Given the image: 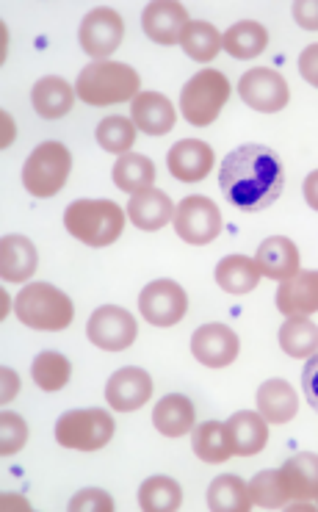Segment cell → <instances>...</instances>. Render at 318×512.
I'll return each instance as SVG.
<instances>
[{"instance_id": "6da1fadb", "label": "cell", "mask_w": 318, "mask_h": 512, "mask_svg": "<svg viewBox=\"0 0 318 512\" xmlns=\"http://www.w3.org/2000/svg\"><path fill=\"white\" fill-rule=\"evenodd\" d=\"M283 186V161L263 144H241L233 153H227L219 169V189L224 200L244 214L266 211L280 200Z\"/></svg>"}, {"instance_id": "7a4b0ae2", "label": "cell", "mask_w": 318, "mask_h": 512, "mask_svg": "<svg viewBox=\"0 0 318 512\" xmlns=\"http://www.w3.org/2000/svg\"><path fill=\"white\" fill-rule=\"evenodd\" d=\"M142 78L130 64L122 61H92L83 67L75 84V95L89 106H117L142 95Z\"/></svg>"}, {"instance_id": "3957f363", "label": "cell", "mask_w": 318, "mask_h": 512, "mask_svg": "<svg viewBox=\"0 0 318 512\" xmlns=\"http://www.w3.org/2000/svg\"><path fill=\"white\" fill-rule=\"evenodd\" d=\"M125 216L128 211L111 200H75L64 211V227L86 247H108L122 236Z\"/></svg>"}, {"instance_id": "277c9868", "label": "cell", "mask_w": 318, "mask_h": 512, "mask_svg": "<svg viewBox=\"0 0 318 512\" xmlns=\"http://www.w3.org/2000/svg\"><path fill=\"white\" fill-rule=\"evenodd\" d=\"M14 313L31 330L59 333V330H67L72 319H75V305L56 286H50V283H31L14 299Z\"/></svg>"}, {"instance_id": "5b68a950", "label": "cell", "mask_w": 318, "mask_h": 512, "mask_svg": "<svg viewBox=\"0 0 318 512\" xmlns=\"http://www.w3.org/2000/svg\"><path fill=\"white\" fill-rule=\"evenodd\" d=\"M72 155L61 142H42L28 155L23 167V186L31 197H56L70 178Z\"/></svg>"}, {"instance_id": "8992f818", "label": "cell", "mask_w": 318, "mask_h": 512, "mask_svg": "<svg viewBox=\"0 0 318 512\" xmlns=\"http://www.w3.org/2000/svg\"><path fill=\"white\" fill-rule=\"evenodd\" d=\"M227 100H230V81L219 70H202L183 86L180 111L189 125L208 128L222 114Z\"/></svg>"}, {"instance_id": "52a82bcc", "label": "cell", "mask_w": 318, "mask_h": 512, "mask_svg": "<svg viewBox=\"0 0 318 512\" xmlns=\"http://www.w3.org/2000/svg\"><path fill=\"white\" fill-rule=\"evenodd\" d=\"M114 418L106 410H72L56 421V441L75 452H97L114 438Z\"/></svg>"}, {"instance_id": "ba28073f", "label": "cell", "mask_w": 318, "mask_h": 512, "mask_svg": "<svg viewBox=\"0 0 318 512\" xmlns=\"http://www.w3.org/2000/svg\"><path fill=\"white\" fill-rule=\"evenodd\" d=\"M172 222H175L177 236L186 244H194V247H205L222 233L219 205L208 200V197H200V194H191L177 205Z\"/></svg>"}, {"instance_id": "9c48e42d", "label": "cell", "mask_w": 318, "mask_h": 512, "mask_svg": "<svg viewBox=\"0 0 318 512\" xmlns=\"http://www.w3.org/2000/svg\"><path fill=\"white\" fill-rule=\"evenodd\" d=\"M139 310H142L144 322L155 327H175L189 310L186 288L175 280H153L139 294Z\"/></svg>"}, {"instance_id": "30bf717a", "label": "cell", "mask_w": 318, "mask_h": 512, "mask_svg": "<svg viewBox=\"0 0 318 512\" xmlns=\"http://www.w3.org/2000/svg\"><path fill=\"white\" fill-rule=\"evenodd\" d=\"M238 95L260 114H277L291 103V89L285 78L271 67H252L238 81Z\"/></svg>"}, {"instance_id": "8fae6325", "label": "cell", "mask_w": 318, "mask_h": 512, "mask_svg": "<svg viewBox=\"0 0 318 512\" xmlns=\"http://www.w3.org/2000/svg\"><path fill=\"white\" fill-rule=\"evenodd\" d=\"M86 335L97 349L106 352H125L128 346H133L136 335H139V324L133 319V313L117 305H103L89 316L86 324Z\"/></svg>"}, {"instance_id": "7c38bea8", "label": "cell", "mask_w": 318, "mask_h": 512, "mask_svg": "<svg viewBox=\"0 0 318 512\" xmlns=\"http://www.w3.org/2000/svg\"><path fill=\"white\" fill-rule=\"evenodd\" d=\"M78 39H81L86 56H92L95 61H106L125 39V20L114 9H103V6L92 9L83 17Z\"/></svg>"}, {"instance_id": "4fadbf2b", "label": "cell", "mask_w": 318, "mask_h": 512, "mask_svg": "<svg viewBox=\"0 0 318 512\" xmlns=\"http://www.w3.org/2000/svg\"><path fill=\"white\" fill-rule=\"evenodd\" d=\"M238 335L227 324H202L191 335V355L208 369H227L238 358Z\"/></svg>"}, {"instance_id": "5bb4252c", "label": "cell", "mask_w": 318, "mask_h": 512, "mask_svg": "<svg viewBox=\"0 0 318 512\" xmlns=\"http://www.w3.org/2000/svg\"><path fill=\"white\" fill-rule=\"evenodd\" d=\"M189 23V9L175 0H155L142 14L144 34L150 36L155 45H164V48L180 45V36Z\"/></svg>"}, {"instance_id": "9a60e30c", "label": "cell", "mask_w": 318, "mask_h": 512, "mask_svg": "<svg viewBox=\"0 0 318 512\" xmlns=\"http://www.w3.org/2000/svg\"><path fill=\"white\" fill-rule=\"evenodd\" d=\"M153 396V377L144 369L128 366L119 369L117 374H111V380L106 385V399L111 410L117 413H133L150 402Z\"/></svg>"}, {"instance_id": "2e32d148", "label": "cell", "mask_w": 318, "mask_h": 512, "mask_svg": "<svg viewBox=\"0 0 318 512\" xmlns=\"http://www.w3.org/2000/svg\"><path fill=\"white\" fill-rule=\"evenodd\" d=\"M213 161H216L213 147L200 139H183L166 155V167L172 172V178L183 180V183H200L208 178Z\"/></svg>"}, {"instance_id": "e0dca14e", "label": "cell", "mask_w": 318, "mask_h": 512, "mask_svg": "<svg viewBox=\"0 0 318 512\" xmlns=\"http://www.w3.org/2000/svg\"><path fill=\"white\" fill-rule=\"evenodd\" d=\"M130 120L147 136H166L175 128L177 114L169 97L158 92H142L130 103Z\"/></svg>"}, {"instance_id": "ac0fdd59", "label": "cell", "mask_w": 318, "mask_h": 512, "mask_svg": "<svg viewBox=\"0 0 318 512\" xmlns=\"http://www.w3.org/2000/svg\"><path fill=\"white\" fill-rule=\"evenodd\" d=\"M128 219L139 230L155 233V230H161V227H166L175 219V203H172V197L164 194V191H139V194L130 197Z\"/></svg>"}, {"instance_id": "d6986e66", "label": "cell", "mask_w": 318, "mask_h": 512, "mask_svg": "<svg viewBox=\"0 0 318 512\" xmlns=\"http://www.w3.org/2000/svg\"><path fill=\"white\" fill-rule=\"evenodd\" d=\"M277 310L283 316L318 313V272H299L277 288Z\"/></svg>"}, {"instance_id": "ffe728a7", "label": "cell", "mask_w": 318, "mask_h": 512, "mask_svg": "<svg viewBox=\"0 0 318 512\" xmlns=\"http://www.w3.org/2000/svg\"><path fill=\"white\" fill-rule=\"evenodd\" d=\"M299 247H296L294 241L285 239V236H271L258 247V255H255V263H258V269L263 277H269V280H288V277H294L299 274Z\"/></svg>"}, {"instance_id": "44dd1931", "label": "cell", "mask_w": 318, "mask_h": 512, "mask_svg": "<svg viewBox=\"0 0 318 512\" xmlns=\"http://www.w3.org/2000/svg\"><path fill=\"white\" fill-rule=\"evenodd\" d=\"M153 424L164 438H183L197 424L194 402L183 393H169L153 410Z\"/></svg>"}, {"instance_id": "7402d4cb", "label": "cell", "mask_w": 318, "mask_h": 512, "mask_svg": "<svg viewBox=\"0 0 318 512\" xmlns=\"http://www.w3.org/2000/svg\"><path fill=\"white\" fill-rule=\"evenodd\" d=\"M283 488L291 501H307L318 496V454L302 452L288 457L280 468Z\"/></svg>"}, {"instance_id": "603a6c76", "label": "cell", "mask_w": 318, "mask_h": 512, "mask_svg": "<svg viewBox=\"0 0 318 512\" xmlns=\"http://www.w3.org/2000/svg\"><path fill=\"white\" fill-rule=\"evenodd\" d=\"M31 103H34V111L42 120H61L75 106V89L59 75H48V78L34 84Z\"/></svg>"}, {"instance_id": "cb8c5ba5", "label": "cell", "mask_w": 318, "mask_h": 512, "mask_svg": "<svg viewBox=\"0 0 318 512\" xmlns=\"http://www.w3.org/2000/svg\"><path fill=\"white\" fill-rule=\"evenodd\" d=\"M39 255L25 236H3L0 241V277L9 283H25L36 274Z\"/></svg>"}, {"instance_id": "d4e9b609", "label": "cell", "mask_w": 318, "mask_h": 512, "mask_svg": "<svg viewBox=\"0 0 318 512\" xmlns=\"http://www.w3.org/2000/svg\"><path fill=\"white\" fill-rule=\"evenodd\" d=\"M191 449L202 463H224L236 454L227 421H202L191 429Z\"/></svg>"}, {"instance_id": "484cf974", "label": "cell", "mask_w": 318, "mask_h": 512, "mask_svg": "<svg viewBox=\"0 0 318 512\" xmlns=\"http://www.w3.org/2000/svg\"><path fill=\"white\" fill-rule=\"evenodd\" d=\"M258 413L269 424H288L299 413V399L291 382L266 380L258 388Z\"/></svg>"}, {"instance_id": "4316f807", "label": "cell", "mask_w": 318, "mask_h": 512, "mask_svg": "<svg viewBox=\"0 0 318 512\" xmlns=\"http://www.w3.org/2000/svg\"><path fill=\"white\" fill-rule=\"evenodd\" d=\"M227 429H230L236 454H241V457L260 454L266 449V443H269V421L260 413H252V410L233 413L230 421H227Z\"/></svg>"}, {"instance_id": "83f0119b", "label": "cell", "mask_w": 318, "mask_h": 512, "mask_svg": "<svg viewBox=\"0 0 318 512\" xmlns=\"http://www.w3.org/2000/svg\"><path fill=\"white\" fill-rule=\"evenodd\" d=\"M216 283L222 291L227 294H249V291H255L260 283V269L258 263L247 258V255H230V258H222V261L216 263Z\"/></svg>"}, {"instance_id": "f1b7e54d", "label": "cell", "mask_w": 318, "mask_h": 512, "mask_svg": "<svg viewBox=\"0 0 318 512\" xmlns=\"http://www.w3.org/2000/svg\"><path fill=\"white\" fill-rule=\"evenodd\" d=\"M269 45V31L255 20H241L222 34V48L233 59H258Z\"/></svg>"}, {"instance_id": "f546056e", "label": "cell", "mask_w": 318, "mask_h": 512, "mask_svg": "<svg viewBox=\"0 0 318 512\" xmlns=\"http://www.w3.org/2000/svg\"><path fill=\"white\" fill-rule=\"evenodd\" d=\"M208 510L213 512H249V485L236 474H222L208 485Z\"/></svg>"}, {"instance_id": "4dcf8cb0", "label": "cell", "mask_w": 318, "mask_h": 512, "mask_svg": "<svg viewBox=\"0 0 318 512\" xmlns=\"http://www.w3.org/2000/svg\"><path fill=\"white\" fill-rule=\"evenodd\" d=\"M111 175H114V183L119 186V191H128L130 197H133V194H139V191L153 189L155 164L147 155H119V161L114 164V172H111Z\"/></svg>"}, {"instance_id": "1f68e13d", "label": "cell", "mask_w": 318, "mask_h": 512, "mask_svg": "<svg viewBox=\"0 0 318 512\" xmlns=\"http://www.w3.org/2000/svg\"><path fill=\"white\" fill-rule=\"evenodd\" d=\"M280 346L296 360L313 358L318 352V324L307 316H288V322L280 327Z\"/></svg>"}, {"instance_id": "d6a6232c", "label": "cell", "mask_w": 318, "mask_h": 512, "mask_svg": "<svg viewBox=\"0 0 318 512\" xmlns=\"http://www.w3.org/2000/svg\"><path fill=\"white\" fill-rule=\"evenodd\" d=\"M183 504V488L172 477L144 479L139 488V507L144 512H175Z\"/></svg>"}, {"instance_id": "836d02e7", "label": "cell", "mask_w": 318, "mask_h": 512, "mask_svg": "<svg viewBox=\"0 0 318 512\" xmlns=\"http://www.w3.org/2000/svg\"><path fill=\"white\" fill-rule=\"evenodd\" d=\"M180 48L186 50L189 59L205 64V61L219 56V50H222V34L211 23H205V20H191L186 25L183 36H180Z\"/></svg>"}, {"instance_id": "e575fe53", "label": "cell", "mask_w": 318, "mask_h": 512, "mask_svg": "<svg viewBox=\"0 0 318 512\" xmlns=\"http://www.w3.org/2000/svg\"><path fill=\"white\" fill-rule=\"evenodd\" d=\"M31 377L42 391L59 393L70 382L72 363L61 352H42V355H36L34 366H31Z\"/></svg>"}, {"instance_id": "d590c367", "label": "cell", "mask_w": 318, "mask_h": 512, "mask_svg": "<svg viewBox=\"0 0 318 512\" xmlns=\"http://www.w3.org/2000/svg\"><path fill=\"white\" fill-rule=\"evenodd\" d=\"M136 125H133V120H128V117H119V114H114V117H106V120L97 125V144L106 150V153H114V155H128L130 147L136 144Z\"/></svg>"}, {"instance_id": "8d00e7d4", "label": "cell", "mask_w": 318, "mask_h": 512, "mask_svg": "<svg viewBox=\"0 0 318 512\" xmlns=\"http://www.w3.org/2000/svg\"><path fill=\"white\" fill-rule=\"evenodd\" d=\"M249 499L255 507H263V510H280V507H285V501H291L283 488L280 471H260L249 485Z\"/></svg>"}, {"instance_id": "74e56055", "label": "cell", "mask_w": 318, "mask_h": 512, "mask_svg": "<svg viewBox=\"0 0 318 512\" xmlns=\"http://www.w3.org/2000/svg\"><path fill=\"white\" fill-rule=\"evenodd\" d=\"M28 443V424L17 413H0V454L14 457Z\"/></svg>"}, {"instance_id": "f35d334b", "label": "cell", "mask_w": 318, "mask_h": 512, "mask_svg": "<svg viewBox=\"0 0 318 512\" xmlns=\"http://www.w3.org/2000/svg\"><path fill=\"white\" fill-rule=\"evenodd\" d=\"M70 512H111L114 510V499L108 496L106 490L86 488L81 493H75L67 504Z\"/></svg>"}, {"instance_id": "ab89813d", "label": "cell", "mask_w": 318, "mask_h": 512, "mask_svg": "<svg viewBox=\"0 0 318 512\" xmlns=\"http://www.w3.org/2000/svg\"><path fill=\"white\" fill-rule=\"evenodd\" d=\"M302 391L307 396V405L318 413V352L307 358V366L302 369Z\"/></svg>"}, {"instance_id": "60d3db41", "label": "cell", "mask_w": 318, "mask_h": 512, "mask_svg": "<svg viewBox=\"0 0 318 512\" xmlns=\"http://www.w3.org/2000/svg\"><path fill=\"white\" fill-rule=\"evenodd\" d=\"M294 20L307 31H318V0H296L291 6Z\"/></svg>"}, {"instance_id": "b9f144b4", "label": "cell", "mask_w": 318, "mask_h": 512, "mask_svg": "<svg viewBox=\"0 0 318 512\" xmlns=\"http://www.w3.org/2000/svg\"><path fill=\"white\" fill-rule=\"evenodd\" d=\"M299 72H302V78H305L307 84L318 86V45H310V48L302 50Z\"/></svg>"}, {"instance_id": "7bdbcfd3", "label": "cell", "mask_w": 318, "mask_h": 512, "mask_svg": "<svg viewBox=\"0 0 318 512\" xmlns=\"http://www.w3.org/2000/svg\"><path fill=\"white\" fill-rule=\"evenodd\" d=\"M0 380H3V393H0V399H3V405H9L17 399V391H20V377H17V371L9 369V366H3L0 369Z\"/></svg>"}, {"instance_id": "ee69618b", "label": "cell", "mask_w": 318, "mask_h": 512, "mask_svg": "<svg viewBox=\"0 0 318 512\" xmlns=\"http://www.w3.org/2000/svg\"><path fill=\"white\" fill-rule=\"evenodd\" d=\"M302 191H305L307 205H310L313 211H318V169H316V172H310V175H307Z\"/></svg>"}, {"instance_id": "f6af8a7d", "label": "cell", "mask_w": 318, "mask_h": 512, "mask_svg": "<svg viewBox=\"0 0 318 512\" xmlns=\"http://www.w3.org/2000/svg\"><path fill=\"white\" fill-rule=\"evenodd\" d=\"M0 120H3V142L0 144H3V147H9V144L14 142V120L6 114V111L0 114Z\"/></svg>"}, {"instance_id": "bcb514c9", "label": "cell", "mask_w": 318, "mask_h": 512, "mask_svg": "<svg viewBox=\"0 0 318 512\" xmlns=\"http://www.w3.org/2000/svg\"><path fill=\"white\" fill-rule=\"evenodd\" d=\"M316 507H318V496H316Z\"/></svg>"}]
</instances>
